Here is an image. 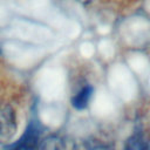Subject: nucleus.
I'll return each instance as SVG.
<instances>
[{
  "label": "nucleus",
  "mask_w": 150,
  "mask_h": 150,
  "mask_svg": "<svg viewBox=\"0 0 150 150\" xmlns=\"http://www.w3.org/2000/svg\"><path fill=\"white\" fill-rule=\"evenodd\" d=\"M144 150H150V148H149L148 145H145V148H144Z\"/></svg>",
  "instance_id": "0eeeda50"
},
{
  "label": "nucleus",
  "mask_w": 150,
  "mask_h": 150,
  "mask_svg": "<svg viewBox=\"0 0 150 150\" xmlns=\"http://www.w3.org/2000/svg\"><path fill=\"white\" fill-rule=\"evenodd\" d=\"M74 148L75 143L67 141L61 136L50 135L41 141L38 150H74Z\"/></svg>",
  "instance_id": "7ed1b4c3"
},
{
  "label": "nucleus",
  "mask_w": 150,
  "mask_h": 150,
  "mask_svg": "<svg viewBox=\"0 0 150 150\" xmlns=\"http://www.w3.org/2000/svg\"><path fill=\"white\" fill-rule=\"evenodd\" d=\"M145 143L141 142L137 137H132L128 141L127 143V146H125V150H144L145 148Z\"/></svg>",
  "instance_id": "39448f33"
},
{
  "label": "nucleus",
  "mask_w": 150,
  "mask_h": 150,
  "mask_svg": "<svg viewBox=\"0 0 150 150\" xmlns=\"http://www.w3.org/2000/svg\"><path fill=\"white\" fill-rule=\"evenodd\" d=\"M45 127L39 120H30L20 136L15 142L4 145V150H38L42 141Z\"/></svg>",
  "instance_id": "f257e3e1"
},
{
  "label": "nucleus",
  "mask_w": 150,
  "mask_h": 150,
  "mask_svg": "<svg viewBox=\"0 0 150 150\" xmlns=\"http://www.w3.org/2000/svg\"><path fill=\"white\" fill-rule=\"evenodd\" d=\"M93 150H110V149H108V148H103V146H101V148H96V149H93Z\"/></svg>",
  "instance_id": "423d86ee"
},
{
  "label": "nucleus",
  "mask_w": 150,
  "mask_h": 150,
  "mask_svg": "<svg viewBox=\"0 0 150 150\" xmlns=\"http://www.w3.org/2000/svg\"><path fill=\"white\" fill-rule=\"evenodd\" d=\"M94 94V87L87 84L82 87L71 98V105L77 110H83L88 107L89 101Z\"/></svg>",
  "instance_id": "20e7f679"
},
{
  "label": "nucleus",
  "mask_w": 150,
  "mask_h": 150,
  "mask_svg": "<svg viewBox=\"0 0 150 150\" xmlns=\"http://www.w3.org/2000/svg\"><path fill=\"white\" fill-rule=\"evenodd\" d=\"M16 115L12 105L0 107V145H6L16 132Z\"/></svg>",
  "instance_id": "f03ea898"
}]
</instances>
